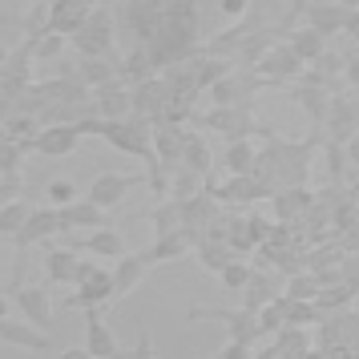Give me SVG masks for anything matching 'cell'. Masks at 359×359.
Returning a JSON list of instances; mask_svg holds the SVG:
<instances>
[{
    "mask_svg": "<svg viewBox=\"0 0 359 359\" xmlns=\"http://www.w3.org/2000/svg\"><path fill=\"white\" fill-rule=\"evenodd\" d=\"M53 234H61V214H57V206H45V210L29 214V222H25V230L13 238V246H17V250H29V246L45 243Z\"/></svg>",
    "mask_w": 359,
    "mask_h": 359,
    "instance_id": "ba28073f",
    "label": "cell"
},
{
    "mask_svg": "<svg viewBox=\"0 0 359 359\" xmlns=\"http://www.w3.org/2000/svg\"><path fill=\"white\" fill-rule=\"evenodd\" d=\"M49 198H53V206H69V202H77V186L57 178V182H49Z\"/></svg>",
    "mask_w": 359,
    "mask_h": 359,
    "instance_id": "1f68e13d",
    "label": "cell"
},
{
    "mask_svg": "<svg viewBox=\"0 0 359 359\" xmlns=\"http://www.w3.org/2000/svg\"><path fill=\"white\" fill-rule=\"evenodd\" d=\"M255 162H259V154L250 149V142H230V149H226L230 174H255Z\"/></svg>",
    "mask_w": 359,
    "mask_h": 359,
    "instance_id": "83f0119b",
    "label": "cell"
},
{
    "mask_svg": "<svg viewBox=\"0 0 359 359\" xmlns=\"http://www.w3.org/2000/svg\"><path fill=\"white\" fill-rule=\"evenodd\" d=\"M77 77H81L85 89H105V85L121 81L117 65H114V61H105V57H85L81 65H77Z\"/></svg>",
    "mask_w": 359,
    "mask_h": 359,
    "instance_id": "5bb4252c",
    "label": "cell"
},
{
    "mask_svg": "<svg viewBox=\"0 0 359 359\" xmlns=\"http://www.w3.org/2000/svg\"><path fill=\"white\" fill-rule=\"evenodd\" d=\"M311 198L315 194H307L303 186H287V190H275V214L283 218V222H291V218H303V214L311 210Z\"/></svg>",
    "mask_w": 359,
    "mask_h": 359,
    "instance_id": "ffe728a7",
    "label": "cell"
},
{
    "mask_svg": "<svg viewBox=\"0 0 359 359\" xmlns=\"http://www.w3.org/2000/svg\"><path fill=\"white\" fill-rule=\"evenodd\" d=\"M137 218L154 222V238H158V234H174V230H182V202H178V198H165L162 206L142 210Z\"/></svg>",
    "mask_w": 359,
    "mask_h": 359,
    "instance_id": "603a6c76",
    "label": "cell"
},
{
    "mask_svg": "<svg viewBox=\"0 0 359 359\" xmlns=\"http://www.w3.org/2000/svg\"><path fill=\"white\" fill-rule=\"evenodd\" d=\"M77 250H85V255H93V259H126V243H121V234H117V226L93 230L89 238H81V243H77Z\"/></svg>",
    "mask_w": 359,
    "mask_h": 359,
    "instance_id": "4fadbf2b",
    "label": "cell"
},
{
    "mask_svg": "<svg viewBox=\"0 0 359 359\" xmlns=\"http://www.w3.org/2000/svg\"><path fill=\"white\" fill-rule=\"evenodd\" d=\"M13 303H17L25 323H33L36 331H45V335L53 331V303L41 287H17V291H13Z\"/></svg>",
    "mask_w": 359,
    "mask_h": 359,
    "instance_id": "5b68a950",
    "label": "cell"
},
{
    "mask_svg": "<svg viewBox=\"0 0 359 359\" xmlns=\"http://www.w3.org/2000/svg\"><path fill=\"white\" fill-rule=\"evenodd\" d=\"M291 299H303V303H315L319 299V283H315V275L311 271H299V275H291V283H287V291Z\"/></svg>",
    "mask_w": 359,
    "mask_h": 359,
    "instance_id": "4dcf8cb0",
    "label": "cell"
},
{
    "mask_svg": "<svg viewBox=\"0 0 359 359\" xmlns=\"http://www.w3.org/2000/svg\"><path fill=\"white\" fill-rule=\"evenodd\" d=\"M109 359H142V343H137L133 351H117V355H109Z\"/></svg>",
    "mask_w": 359,
    "mask_h": 359,
    "instance_id": "74e56055",
    "label": "cell"
},
{
    "mask_svg": "<svg viewBox=\"0 0 359 359\" xmlns=\"http://www.w3.org/2000/svg\"><path fill=\"white\" fill-rule=\"evenodd\" d=\"M114 299V271H105V266H97L93 275L85 278L81 287H77V294H69L65 307L73 311H89V307H101V303H109Z\"/></svg>",
    "mask_w": 359,
    "mask_h": 359,
    "instance_id": "52a82bcc",
    "label": "cell"
},
{
    "mask_svg": "<svg viewBox=\"0 0 359 359\" xmlns=\"http://www.w3.org/2000/svg\"><path fill=\"white\" fill-rule=\"evenodd\" d=\"M351 198H355V202H359V182H355V186H351Z\"/></svg>",
    "mask_w": 359,
    "mask_h": 359,
    "instance_id": "60d3db41",
    "label": "cell"
},
{
    "mask_svg": "<svg viewBox=\"0 0 359 359\" xmlns=\"http://www.w3.org/2000/svg\"><path fill=\"white\" fill-rule=\"evenodd\" d=\"M29 214H33V206H29L25 198L4 202V206H0V238H17L20 230H25V222H29Z\"/></svg>",
    "mask_w": 359,
    "mask_h": 359,
    "instance_id": "cb8c5ba5",
    "label": "cell"
},
{
    "mask_svg": "<svg viewBox=\"0 0 359 359\" xmlns=\"http://www.w3.org/2000/svg\"><path fill=\"white\" fill-rule=\"evenodd\" d=\"M57 214H61V234H69V230H105V226H114V222H109V210L93 206L89 198H77V202H69V206H57Z\"/></svg>",
    "mask_w": 359,
    "mask_h": 359,
    "instance_id": "8992f818",
    "label": "cell"
},
{
    "mask_svg": "<svg viewBox=\"0 0 359 359\" xmlns=\"http://www.w3.org/2000/svg\"><path fill=\"white\" fill-rule=\"evenodd\" d=\"M198 259H202V266H206V271H222L226 262H234V250H230V243L202 238V243H198Z\"/></svg>",
    "mask_w": 359,
    "mask_h": 359,
    "instance_id": "484cf974",
    "label": "cell"
},
{
    "mask_svg": "<svg viewBox=\"0 0 359 359\" xmlns=\"http://www.w3.org/2000/svg\"><path fill=\"white\" fill-rule=\"evenodd\" d=\"M307 8H311V0H291V13H287V20H283V36L291 33V25L299 17H307Z\"/></svg>",
    "mask_w": 359,
    "mask_h": 359,
    "instance_id": "d6a6232c",
    "label": "cell"
},
{
    "mask_svg": "<svg viewBox=\"0 0 359 359\" xmlns=\"http://www.w3.org/2000/svg\"><path fill=\"white\" fill-rule=\"evenodd\" d=\"M287 294H278L275 303H266V307L259 311V327H262V335H278L283 327H287Z\"/></svg>",
    "mask_w": 359,
    "mask_h": 359,
    "instance_id": "4316f807",
    "label": "cell"
},
{
    "mask_svg": "<svg viewBox=\"0 0 359 359\" xmlns=\"http://www.w3.org/2000/svg\"><path fill=\"white\" fill-rule=\"evenodd\" d=\"M93 109H97L101 121H130V117H133V89H126L121 81L105 85V89H97Z\"/></svg>",
    "mask_w": 359,
    "mask_h": 359,
    "instance_id": "9c48e42d",
    "label": "cell"
},
{
    "mask_svg": "<svg viewBox=\"0 0 359 359\" xmlns=\"http://www.w3.org/2000/svg\"><path fill=\"white\" fill-rule=\"evenodd\" d=\"M202 174H194V170H182L174 174V186H170V198H178V202H190V198H198V190H202Z\"/></svg>",
    "mask_w": 359,
    "mask_h": 359,
    "instance_id": "f546056e",
    "label": "cell"
},
{
    "mask_svg": "<svg viewBox=\"0 0 359 359\" xmlns=\"http://www.w3.org/2000/svg\"><path fill=\"white\" fill-rule=\"evenodd\" d=\"M77 142H81V130L73 121H53V126H45V130L36 133L29 146L36 154H45V158H65V154L77 149Z\"/></svg>",
    "mask_w": 359,
    "mask_h": 359,
    "instance_id": "3957f363",
    "label": "cell"
},
{
    "mask_svg": "<svg viewBox=\"0 0 359 359\" xmlns=\"http://www.w3.org/2000/svg\"><path fill=\"white\" fill-rule=\"evenodd\" d=\"M190 319H218V323H226L230 327V343H250L262 335V327H259V311H250V307H243V311H214V307H194L190 311Z\"/></svg>",
    "mask_w": 359,
    "mask_h": 359,
    "instance_id": "7a4b0ae2",
    "label": "cell"
},
{
    "mask_svg": "<svg viewBox=\"0 0 359 359\" xmlns=\"http://www.w3.org/2000/svg\"><path fill=\"white\" fill-rule=\"evenodd\" d=\"M85 351H89L93 359H109V355H117V351H121V347H117V339L109 335L105 319H101V307L85 311Z\"/></svg>",
    "mask_w": 359,
    "mask_h": 359,
    "instance_id": "30bf717a",
    "label": "cell"
},
{
    "mask_svg": "<svg viewBox=\"0 0 359 359\" xmlns=\"http://www.w3.org/2000/svg\"><path fill=\"white\" fill-rule=\"evenodd\" d=\"M311 335H307V327H283L275 335V359H307L311 351Z\"/></svg>",
    "mask_w": 359,
    "mask_h": 359,
    "instance_id": "ac0fdd59",
    "label": "cell"
},
{
    "mask_svg": "<svg viewBox=\"0 0 359 359\" xmlns=\"http://www.w3.org/2000/svg\"><path fill=\"white\" fill-rule=\"evenodd\" d=\"M299 69H303V61L291 53V45H283V49L275 45V49H271V53L259 61V73H266L271 81H287V77H294Z\"/></svg>",
    "mask_w": 359,
    "mask_h": 359,
    "instance_id": "2e32d148",
    "label": "cell"
},
{
    "mask_svg": "<svg viewBox=\"0 0 359 359\" xmlns=\"http://www.w3.org/2000/svg\"><path fill=\"white\" fill-rule=\"evenodd\" d=\"M154 262L146 255H126V259H117L114 266V299H126L130 291H137V283L146 278V271Z\"/></svg>",
    "mask_w": 359,
    "mask_h": 359,
    "instance_id": "7c38bea8",
    "label": "cell"
},
{
    "mask_svg": "<svg viewBox=\"0 0 359 359\" xmlns=\"http://www.w3.org/2000/svg\"><path fill=\"white\" fill-rule=\"evenodd\" d=\"M347 81H351V85L359 89V49L351 53V57H347Z\"/></svg>",
    "mask_w": 359,
    "mask_h": 359,
    "instance_id": "d590c367",
    "label": "cell"
},
{
    "mask_svg": "<svg viewBox=\"0 0 359 359\" xmlns=\"http://www.w3.org/2000/svg\"><path fill=\"white\" fill-rule=\"evenodd\" d=\"M0 339L20 347V351H53V339L33 323H17V319H0Z\"/></svg>",
    "mask_w": 359,
    "mask_h": 359,
    "instance_id": "8fae6325",
    "label": "cell"
},
{
    "mask_svg": "<svg viewBox=\"0 0 359 359\" xmlns=\"http://www.w3.org/2000/svg\"><path fill=\"white\" fill-rule=\"evenodd\" d=\"M0 319H8V299L0 294Z\"/></svg>",
    "mask_w": 359,
    "mask_h": 359,
    "instance_id": "ab89813d",
    "label": "cell"
},
{
    "mask_svg": "<svg viewBox=\"0 0 359 359\" xmlns=\"http://www.w3.org/2000/svg\"><path fill=\"white\" fill-rule=\"evenodd\" d=\"M61 359H93V355H89L85 347H69V351H65V355H61Z\"/></svg>",
    "mask_w": 359,
    "mask_h": 359,
    "instance_id": "8d00e7d4",
    "label": "cell"
},
{
    "mask_svg": "<svg viewBox=\"0 0 359 359\" xmlns=\"http://www.w3.org/2000/svg\"><path fill=\"white\" fill-rule=\"evenodd\" d=\"M186 137H190V133H182L178 126H158V130H154V154H158L165 165H178L182 149H186Z\"/></svg>",
    "mask_w": 359,
    "mask_h": 359,
    "instance_id": "d6986e66",
    "label": "cell"
},
{
    "mask_svg": "<svg viewBox=\"0 0 359 359\" xmlns=\"http://www.w3.org/2000/svg\"><path fill=\"white\" fill-rule=\"evenodd\" d=\"M182 170H194V174H206L210 170V146H206V137L202 133H190L186 137V149H182Z\"/></svg>",
    "mask_w": 359,
    "mask_h": 359,
    "instance_id": "d4e9b609",
    "label": "cell"
},
{
    "mask_svg": "<svg viewBox=\"0 0 359 359\" xmlns=\"http://www.w3.org/2000/svg\"><path fill=\"white\" fill-rule=\"evenodd\" d=\"M343 154H347V165H351V170L359 174V133L351 137V142H347V146H343Z\"/></svg>",
    "mask_w": 359,
    "mask_h": 359,
    "instance_id": "e575fe53",
    "label": "cell"
},
{
    "mask_svg": "<svg viewBox=\"0 0 359 359\" xmlns=\"http://www.w3.org/2000/svg\"><path fill=\"white\" fill-rule=\"evenodd\" d=\"M137 343H142V359H154V343H149V335H142Z\"/></svg>",
    "mask_w": 359,
    "mask_h": 359,
    "instance_id": "f35d334b",
    "label": "cell"
},
{
    "mask_svg": "<svg viewBox=\"0 0 359 359\" xmlns=\"http://www.w3.org/2000/svg\"><path fill=\"white\" fill-rule=\"evenodd\" d=\"M0 182H4V174H0Z\"/></svg>",
    "mask_w": 359,
    "mask_h": 359,
    "instance_id": "7bdbcfd3",
    "label": "cell"
},
{
    "mask_svg": "<svg viewBox=\"0 0 359 359\" xmlns=\"http://www.w3.org/2000/svg\"><path fill=\"white\" fill-rule=\"evenodd\" d=\"M250 275H255V266H246L243 259L226 262V266L218 271V278H222V287H226V291H246V283H250Z\"/></svg>",
    "mask_w": 359,
    "mask_h": 359,
    "instance_id": "f1b7e54d",
    "label": "cell"
},
{
    "mask_svg": "<svg viewBox=\"0 0 359 359\" xmlns=\"http://www.w3.org/2000/svg\"><path fill=\"white\" fill-rule=\"evenodd\" d=\"M343 20H347V8L343 4H311L307 8V29L323 36H335L343 29Z\"/></svg>",
    "mask_w": 359,
    "mask_h": 359,
    "instance_id": "44dd1931",
    "label": "cell"
},
{
    "mask_svg": "<svg viewBox=\"0 0 359 359\" xmlns=\"http://www.w3.org/2000/svg\"><path fill=\"white\" fill-rule=\"evenodd\" d=\"M77 266H81L77 250H61V246H53L49 255H45V275H49L53 283L77 287Z\"/></svg>",
    "mask_w": 359,
    "mask_h": 359,
    "instance_id": "9a60e30c",
    "label": "cell"
},
{
    "mask_svg": "<svg viewBox=\"0 0 359 359\" xmlns=\"http://www.w3.org/2000/svg\"><path fill=\"white\" fill-rule=\"evenodd\" d=\"M218 8H222L226 17H246V8H250V0H218Z\"/></svg>",
    "mask_w": 359,
    "mask_h": 359,
    "instance_id": "836d02e7",
    "label": "cell"
},
{
    "mask_svg": "<svg viewBox=\"0 0 359 359\" xmlns=\"http://www.w3.org/2000/svg\"><path fill=\"white\" fill-rule=\"evenodd\" d=\"M142 178H130V174H114V170H105V174H97V178L89 182V202L93 206H101V210H114V206H121V198L130 194L133 186H137Z\"/></svg>",
    "mask_w": 359,
    "mask_h": 359,
    "instance_id": "277c9868",
    "label": "cell"
},
{
    "mask_svg": "<svg viewBox=\"0 0 359 359\" xmlns=\"http://www.w3.org/2000/svg\"><path fill=\"white\" fill-rule=\"evenodd\" d=\"M4 61H8V53H4V49H0V65H4Z\"/></svg>",
    "mask_w": 359,
    "mask_h": 359,
    "instance_id": "b9f144b4",
    "label": "cell"
},
{
    "mask_svg": "<svg viewBox=\"0 0 359 359\" xmlns=\"http://www.w3.org/2000/svg\"><path fill=\"white\" fill-rule=\"evenodd\" d=\"M190 243H194V238H190L186 230H174V234H158L154 246H146L142 255H146L149 262H170V259H182V255L190 250Z\"/></svg>",
    "mask_w": 359,
    "mask_h": 359,
    "instance_id": "e0dca14e",
    "label": "cell"
},
{
    "mask_svg": "<svg viewBox=\"0 0 359 359\" xmlns=\"http://www.w3.org/2000/svg\"><path fill=\"white\" fill-rule=\"evenodd\" d=\"M287 36H291V41H287V45H291V53L303 61V65H307V61L315 65V61L327 53V36L315 33V29H294V33H287Z\"/></svg>",
    "mask_w": 359,
    "mask_h": 359,
    "instance_id": "7402d4cb",
    "label": "cell"
},
{
    "mask_svg": "<svg viewBox=\"0 0 359 359\" xmlns=\"http://www.w3.org/2000/svg\"><path fill=\"white\" fill-rule=\"evenodd\" d=\"M73 45L81 49V57H109L114 53V20H109V8H93L89 20L73 33Z\"/></svg>",
    "mask_w": 359,
    "mask_h": 359,
    "instance_id": "6da1fadb",
    "label": "cell"
}]
</instances>
